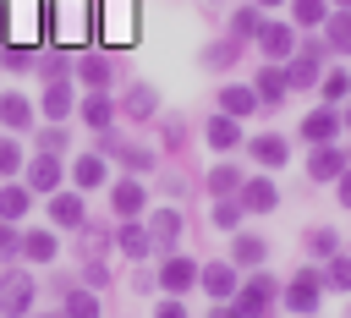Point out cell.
<instances>
[{
    "mask_svg": "<svg viewBox=\"0 0 351 318\" xmlns=\"http://www.w3.org/2000/svg\"><path fill=\"white\" fill-rule=\"evenodd\" d=\"M274 302V280L269 274H258V280H247L241 291H236V307H230V318H263V307Z\"/></svg>",
    "mask_w": 351,
    "mask_h": 318,
    "instance_id": "cell-1",
    "label": "cell"
},
{
    "mask_svg": "<svg viewBox=\"0 0 351 318\" xmlns=\"http://www.w3.org/2000/svg\"><path fill=\"white\" fill-rule=\"evenodd\" d=\"M318 291H324V280H318L313 269H296V280L285 285V307H291V313H313V307H318Z\"/></svg>",
    "mask_w": 351,
    "mask_h": 318,
    "instance_id": "cell-2",
    "label": "cell"
},
{
    "mask_svg": "<svg viewBox=\"0 0 351 318\" xmlns=\"http://www.w3.org/2000/svg\"><path fill=\"white\" fill-rule=\"evenodd\" d=\"M27 307H33V274H5L0 280V313L22 318Z\"/></svg>",
    "mask_w": 351,
    "mask_h": 318,
    "instance_id": "cell-3",
    "label": "cell"
},
{
    "mask_svg": "<svg viewBox=\"0 0 351 318\" xmlns=\"http://www.w3.org/2000/svg\"><path fill=\"white\" fill-rule=\"evenodd\" d=\"M27 186L33 192H55L60 186V159L55 154H33L27 159Z\"/></svg>",
    "mask_w": 351,
    "mask_h": 318,
    "instance_id": "cell-4",
    "label": "cell"
},
{
    "mask_svg": "<svg viewBox=\"0 0 351 318\" xmlns=\"http://www.w3.org/2000/svg\"><path fill=\"white\" fill-rule=\"evenodd\" d=\"M49 219H55V225H66V230H82V225H88L82 197H77V192H55V197H49Z\"/></svg>",
    "mask_w": 351,
    "mask_h": 318,
    "instance_id": "cell-5",
    "label": "cell"
},
{
    "mask_svg": "<svg viewBox=\"0 0 351 318\" xmlns=\"http://www.w3.org/2000/svg\"><path fill=\"white\" fill-rule=\"evenodd\" d=\"M258 44H263V55H269V60H285V55L296 49L285 22H263V27H258Z\"/></svg>",
    "mask_w": 351,
    "mask_h": 318,
    "instance_id": "cell-6",
    "label": "cell"
},
{
    "mask_svg": "<svg viewBox=\"0 0 351 318\" xmlns=\"http://www.w3.org/2000/svg\"><path fill=\"white\" fill-rule=\"evenodd\" d=\"M274 197H280V192H274V181H263V175H252V181L241 186V208H252V214H269Z\"/></svg>",
    "mask_w": 351,
    "mask_h": 318,
    "instance_id": "cell-7",
    "label": "cell"
},
{
    "mask_svg": "<svg viewBox=\"0 0 351 318\" xmlns=\"http://www.w3.org/2000/svg\"><path fill=\"white\" fill-rule=\"evenodd\" d=\"M176 236H181V214L176 208H159L154 225H148V247H176Z\"/></svg>",
    "mask_w": 351,
    "mask_h": 318,
    "instance_id": "cell-8",
    "label": "cell"
},
{
    "mask_svg": "<svg viewBox=\"0 0 351 318\" xmlns=\"http://www.w3.org/2000/svg\"><path fill=\"white\" fill-rule=\"evenodd\" d=\"M313 77H318V44H307V49L285 66V82H291V88H307Z\"/></svg>",
    "mask_w": 351,
    "mask_h": 318,
    "instance_id": "cell-9",
    "label": "cell"
},
{
    "mask_svg": "<svg viewBox=\"0 0 351 318\" xmlns=\"http://www.w3.org/2000/svg\"><path fill=\"white\" fill-rule=\"evenodd\" d=\"M71 104H77L71 82H60V77H55V82L44 88V115H55V121H60V115H71Z\"/></svg>",
    "mask_w": 351,
    "mask_h": 318,
    "instance_id": "cell-10",
    "label": "cell"
},
{
    "mask_svg": "<svg viewBox=\"0 0 351 318\" xmlns=\"http://www.w3.org/2000/svg\"><path fill=\"white\" fill-rule=\"evenodd\" d=\"M335 126H340V115H335V110H313V115L302 121V137H307V143H329V137H335Z\"/></svg>",
    "mask_w": 351,
    "mask_h": 318,
    "instance_id": "cell-11",
    "label": "cell"
},
{
    "mask_svg": "<svg viewBox=\"0 0 351 318\" xmlns=\"http://www.w3.org/2000/svg\"><path fill=\"white\" fill-rule=\"evenodd\" d=\"M340 170H346V154H340V148H324V143H318V154L307 159V175L329 181V175H340Z\"/></svg>",
    "mask_w": 351,
    "mask_h": 318,
    "instance_id": "cell-12",
    "label": "cell"
},
{
    "mask_svg": "<svg viewBox=\"0 0 351 318\" xmlns=\"http://www.w3.org/2000/svg\"><path fill=\"white\" fill-rule=\"evenodd\" d=\"M192 280H197V269H192V258H170V263L159 269V285H165V291H186Z\"/></svg>",
    "mask_w": 351,
    "mask_h": 318,
    "instance_id": "cell-13",
    "label": "cell"
},
{
    "mask_svg": "<svg viewBox=\"0 0 351 318\" xmlns=\"http://www.w3.org/2000/svg\"><path fill=\"white\" fill-rule=\"evenodd\" d=\"M197 280H203L208 296H230V291H236V269H230V263H208Z\"/></svg>",
    "mask_w": 351,
    "mask_h": 318,
    "instance_id": "cell-14",
    "label": "cell"
},
{
    "mask_svg": "<svg viewBox=\"0 0 351 318\" xmlns=\"http://www.w3.org/2000/svg\"><path fill=\"white\" fill-rule=\"evenodd\" d=\"M252 88H258V99H263V104H280V99H285V88H291V82H285V71H274V66H263V71H258V82H252Z\"/></svg>",
    "mask_w": 351,
    "mask_h": 318,
    "instance_id": "cell-15",
    "label": "cell"
},
{
    "mask_svg": "<svg viewBox=\"0 0 351 318\" xmlns=\"http://www.w3.org/2000/svg\"><path fill=\"white\" fill-rule=\"evenodd\" d=\"M258 93L252 88H219V115H252Z\"/></svg>",
    "mask_w": 351,
    "mask_h": 318,
    "instance_id": "cell-16",
    "label": "cell"
},
{
    "mask_svg": "<svg viewBox=\"0 0 351 318\" xmlns=\"http://www.w3.org/2000/svg\"><path fill=\"white\" fill-rule=\"evenodd\" d=\"M208 143H214V148H236V143H241L236 115H214V121H208Z\"/></svg>",
    "mask_w": 351,
    "mask_h": 318,
    "instance_id": "cell-17",
    "label": "cell"
},
{
    "mask_svg": "<svg viewBox=\"0 0 351 318\" xmlns=\"http://www.w3.org/2000/svg\"><path fill=\"white\" fill-rule=\"evenodd\" d=\"M71 181H77L82 192H88V186H99V181H104V159H99V154H82V159L71 164Z\"/></svg>",
    "mask_w": 351,
    "mask_h": 318,
    "instance_id": "cell-18",
    "label": "cell"
},
{
    "mask_svg": "<svg viewBox=\"0 0 351 318\" xmlns=\"http://www.w3.org/2000/svg\"><path fill=\"white\" fill-rule=\"evenodd\" d=\"M110 203H115V214H121V219H132V214L143 208V186H137V181H121V186L110 192Z\"/></svg>",
    "mask_w": 351,
    "mask_h": 318,
    "instance_id": "cell-19",
    "label": "cell"
},
{
    "mask_svg": "<svg viewBox=\"0 0 351 318\" xmlns=\"http://www.w3.org/2000/svg\"><path fill=\"white\" fill-rule=\"evenodd\" d=\"M115 241H121V252H126V258H148V230H143V225H132V219H126V225L115 230Z\"/></svg>",
    "mask_w": 351,
    "mask_h": 318,
    "instance_id": "cell-20",
    "label": "cell"
},
{
    "mask_svg": "<svg viewBox=\"0 0 351 318\" xmlns=\"http://www.w3.org/2000/svg\"><path fill=\"white\" fill-rule=\"evenodd\" d=\"M324 33H329V49H351V11H335V16H324Z\"/></svg>",
    "mask_w": 351,
    "mask_h": 318,
    "instance_id": "cell-21",
    "label": "cell"
},
{
    "mask_svg": "<svg viewBox=\"0 0 351 318\" xmlns=\"http://www.w3.org/2000/svg\"><path fill=\"white\" fill-rule=\"evenodd\" d=\"M154 104H159V93H154L148 82H137V88L126 93V115H132V121H143V115H154Z\"/></svg>",
    "mask_w": 351,
    "mask_h": 318,
    "instance_id": "cell-22",
    "label": "cell"
},
{
    "mask_svg": "<svg viewBox=\"0 0 351 318\" xmlns=\"http://www.w3.org/2000/svg\"><path fill=\"white\" fill-rule=\"evenodd\" d=\"M27 208H33L27 186H5V192H0V219H22Z\"/></svg>",
    "mask_w": 351,
    "mask_h": 318,
    "instance_id": "cell-23",
    "label": "cell"
},
{
    "mask_svg": "<svg viewBox=\"0 0 351 318\" xmlns=\"http://www.w3.org/2000/svg\"><path fill=\"white\" fill-rule=\"evenodd\" d=\"M110 115H115V110H110V99H104V93H93V99H82V121H88L93 132H104V126H110Z\"/></svg>",
    "mask_w": 351,
    "mask_h": 318,
    "instance_id": "cell-24",
    "label": "cell"
},
{
    "mask_svg": "<svg viewBox=\"0 0 351 318\" xmlns=\"http://www.w3.org/2000/svg\"><path fill=\"white\" fill-rule=\"evenodd\" d=\"M22 252L38 258V263H49V258H55V236H49V230H27V236H22Z\"/></svg>",
    "mask_w": 351,
    "mask_h": 318,
    "instance_id": "cell-25",
    "label": "cell"
},
{
    "mask_svg": "<svg viewBox=\"0 0 351 318\" xmlns=\"http://www.w3.org/2000/svg\"><path fill=\"white\" fill-rule=\"evenodd\" d=\"M252 159L258 164H285V143L280 137H252Z\"/></svg>",
    "mask_w": 351,
    "mask_h": 318,
    "instance_id": "cell-26",
    "label": "cell"
},
{
    "mask_svg": "<svg viewBox=\"0 0 351 318\" xmlns=\"http://www.w3.org/2000/svg\"><path fill=\"white\" fill-rule=\"evenodd\" d=\"M236 186H241V170H236V164H214V170H208V192L225 197V192H236Z\"/></svg>",
    "mask_w": 351,
    "mask_h": 318,
    "instance_id": "cell-27",
    "label": "cell"
},
{
    "mask_svg": "<svg viewBox=\"0 0 351 318\" xmlns=\"http://www.w3.org/2000/svg\"><path fill=\"white\" fill-rule=\"evenodd\" d=\"M0 121H5V126H27V121H33V104H27V99H16V93H11V99H0Z\"/></svg>",
    "mask_w": 351,
    "mask_h": 318,
    "instance_id": "cell-28",
    "label": "cell"
},
{
    "mask_svg": "<svg viewBox=\"0 0 351 318\" xmlns=\"http://www.w3.org/2000/svg\"><path fill=\"white\" fill-rule=\"evenodd\" d=\"M77 77H82V82H93V88H104V82H110V60L88 55V60H77Z\"/></svg>",
    "mask_w": 351,
    "mask_h": 318,
    "instance_id": "cell-29",
    "label": "cell"
},
{
    "mask_svg": "<svg viewBox=\"0 0 351 318\" xmlns=\"http://www.w3.org/2000/svg\"><path fill=\"white\" fill-rule=\"evenodd\" d=\"M66 318H99V302L88 291H66Z\"/></svg>",
    "mask_w": 351,
    "mask_h": 318,
    "instance_id": "cell-30",
    "label": "cell"
},
{
    "mask_svg": "<svg viewBox=\"0 0 351 318\" xmlns=\"http://www.w3.org/2000/svg\"><path fill=\"white\" fill-rule=\"evenodd\" d=\"M236 263H263V241L258 236H236Z\"/></svg>",
    "mask_w": 351,
    "mask_h": 318,
    "instance_id": "cell-31",
    "label": "cell"
},
{
    "mask_svg": "<svg viewBox=\"0 0 351 318\" xmlns=\"http://www.w3.org/2000/svg\"><path fill=\"white\" fill-rule=\"evenodd\" d=\"M324 16H329V5H324V0H296V22H307V27H318Z\"/></svg>",
    "mask_w": 351,
    "mask_h": 318,
    "instance_id": "cell-32",
    "label": "cell"
},
{
    "mask_svg": "<svg viewBox=\"0 0 351 318\" xmlns=\"http://www.w3.org/2000/svg\"><path fill=\"white\" fill-rule=\"evenodd\" d=\"M335 291H351V258H329V274H324Z\"/></svg>",
    "mask_w": 351,
    "mask_h": 318,
    "instance_id": "cell-33",
    "label": "cell"
},
{
    "mask_svg": "<svg viewBox=\"0 0 351 318\" xmlns=\"http://www.w3.org/2000/svg\"><path fill=\"white\" fill-rule=\"evenodd\" d=\"M16 170H22V148L11 137H0V175H16Z\"/></svg>",
    "mask_w": 351,
    "mask_h": 318,
    "instance_id": "cell-34",
    "label": "cell"
},
{
    "mask_svg": "<svg viewBox=\"0 0 351 318\" xmlns=\"http://www.w3.org/2000/svg\"><path fill=\"white\" fill-rule=\"evenodd\" d=\"M346 93H351V77L346 71H329L324 77V99H346Z\"/></svg>",
    "mask_w": 351,
    "mask_h": 318,
    "instance_id": "cell-35",
    "label": "cell"
},
{
    "mask_svg": "<svg viewBox=\"0 0 351 318\" xmlns=\"http://www.w3.org/2000/svg\"><path fill=\"white\" fill-rule=\"evenodd\" d=\"M258 27H263V22H258V11H252V5H247V11H236V38H247V33L258 38Z\"/></svg>",
    "mask_w": 351,
    "mask_h": 318,
    "instance_id": "cell-36",
    "label": "cell"
},
{
    "mask_svg": "<svg viewBox=\"0 0 351 318\" xmlns=\"http://www.w3.org/2000/svg\"><path fill=\"white\" fill-rule=\"evenodd\" d=\"M60 148H66V132H60V126L38 132V154H60Z\"/></svg>",
    "mask_w": 351,
    "mask_h": 318,
    "instance_id": "cell-37",
    "label": "cell"
},
{
    "mask_svg": "<svg viewBox=\"0 0 351 318\" xmlns=\"http://www.w3.org/2000/svg\"><path fill=\"white\" fill-rule=\"evenodd\" d=\"M236 219H241L236 203H219V208H214V225H219V230H236Z\"/></svg>",
    "mask_w": 351,
    "mask_h": 318,
    "instance_id": "cell-38",
    "label": "cell"
},
{
    "mask_svg": "<svg viewBox=\"0 0 351 318\" xmlns=\"http://www.w3.org/2000/svg\"><path fill=\"white\" fill-rule=\"evenodd\" d=\"M203 60H208V66H230V60H236V44H219V49H208Z\"/></svg>",
    "mask_w": 351,
    "mask_h": 318,
    "instance_id": "cell-39",
    "label": "cell"
},
{
    "mask_svg": "<svg viewBox=\"0 0 351 318\" xmlns=\"http://www.w3.org/2000/svg\"><path fill=\"white\" fill-rule=\"evenodd\" d=\"M313 252H335V230H313Z\"/></svg>",
    "mask_w": 351,
    "mask_h": 318,
    "instance_id": "cell-40",
    "label": "cell"
},
{
    "mask_svg": "<svg viewBox=\"0 0 351 318\" xmlns=\"http://www.w3.org/2000/svg\"><path fill=\"white\" fill-rule=\"evenodd\" d=\"M154 318H186V307H181V302H165V307H159Z\"/></svg>",
    "mask_w": 351,
    "mask_h": 318,
    "instance_id": "cell-41",
    "label": "cell"
},
{
    "mask_svg": "<svg viewBox=\"0 0 351 318\" xmlns=\"http://www.w3.org/2000/svg\"><path fill=\"white\" fill-rule=\"evenodd\" d=\"M11 247H16V236H11V225L0 219V252H11Z\"/></svg>",
    "mask_w": 351,
    "mask_h": 318,
    "instance_id": "cell-42",
    "label": "cell"
},
{
    "mask_svg": "<svg viewBox=\"0 0 351 318\" xmlns=\"http://www.w3.org/2000/svg\"><path fill=\"white\" fill-rule=\"evenodd\" d=\"M340 203L351 208V175H340Z\"/></svg>",
    "mask_w": 351,
    "mask_h": 318,
    "instance_id": "cell-43",
    "label": "cell"
},
{
    "mask_svg": "<svg viewBox=\"0 0 351 318\" xmlns=\"http://www.w3.org/2000/svg\"><path fill=\"white\" fill-rule=\"evenodd\" d=\"M258 5H280V0H258Z\"/></svg>",
    "mask_w": 351,
    "mask_h": 318,
    "instance_id": "cell-44",
    "label": "cell"
},
{
    "mask_svg": "<svg viewBox=\"0 0 351 318\" xmlns=\"http://www.w3.org/2000/svg\"><path fill=\"white\" fill-rule=\"evenodd\" d=\"M214 318H230V313H225V307H219V313H214Z\"/></svg>",
    "mask_w": 351,
    "mask_h": 318,
    "instance_id": "cell-45",
    "label": "cell"
},
{
    "mask_svg": "<svg viewBox=\"0 0 351 318\" xmlns=\"http://www.w3.org/2000/svg\"><path fill=\"white\" fill-rule=\"evenodd\" d=\"M346 126H351V115H346Z\"/></svg>",
    "mask_w": 351,
    "mask_h": 318,
    "instance_id": "cell-46",
    "label": "cell"
},
{
    "mask_svg": "<svg viewBox=\"0 0 351 318\" xmlns=\"http://www.w3.org/2000/svg\"><path fill=\"white\" fill-rule=\"evenodd\" d=\"M340 5H351V0H340Z\"/></svg>",
    "mask_w": 351,
    "mask_h": 318,
    "instance_id": "cell-47",
    "label": "cell"
}]
</instances>
